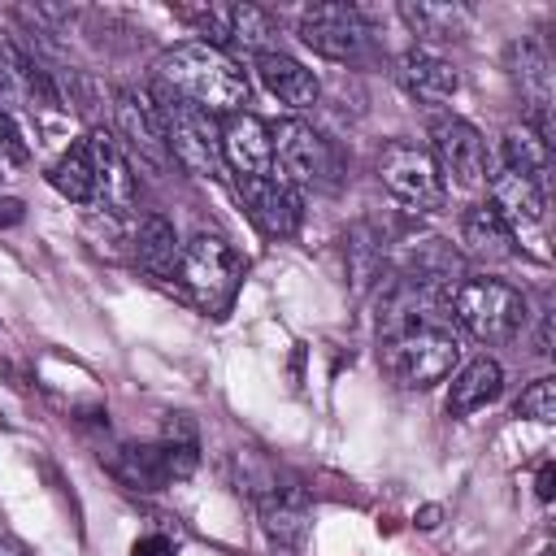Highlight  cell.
<instances>
[{"label":"cell","mask_w":556,"mask_h":556,"mask_svg":"<svg viewBox=\"0 0 556 556\" xmlns=\"http://www.w3.org/2000/svg\"><path fill=\"white\" fill-rule=\"evenodd\" d=\"M443 300L417 291L404 282L400 300L387 313V339H382V365L400 387H434L452 374L460 356V339L452 317L439 308Z\"/></svg>","instance_id":"6da1fadb"},{"label":"cell","mask_w":556,"mask_h":556,"mask_svg":"<svg viewBox=\"0 0 556 556\" xmlns=\"http://www.w3.org/2000/svg\"><path fill=\"white\" fill-rule=\"evenodd\" d=\"M161 87L213 117H235L248 104V74L213 43H178L156 61Z\"/></svg>","instance_id":"7a4b0ae2"},{"label":"cell","mask_w":556,"mask_h":556,"mask_svg":"<svg viewBox=\"0 0 556 556\" xmlns=\"http://www.w3.org/2000/svg\"><path fill=\"white\" fill-rule=\"evenodd\" d=\"M152 104H156L169 156L195 178H222L226 161H222V126H217V117L195 109V104H187V100H178V96H169L165 87H161V96Z\"/></svg>","instance_id":"3957f363"},{"label":"cell","mask_w":556,"mask_h":556,"mask_svg":"<svg viewBox=\"0 0 556 556\" xmlns=\"http://www.w3.org/2000/svg\"><path fill=\"white\" fill-rule=\"evenodd\" d=\"M452 321L482 343H508L526 326V295L500 278H460L452 291Z\"/></svg>","instance_id":"277c9868"},{"label":"cell","mask_w":556,"mask_h":556,"mask_svg":"<svg viewBox=\"0 0 556 556\" xmlns=\"http://www.w3.org/2000/svg\"><path fill=\"white\" fill-rule=\"evenodd\" d=\"M378 178H382V187H387L400 204H408V208H417V213L443 208V195H447V191H443V174H439V165L430 161V152L417 148V143H404V139L387 143L382 156H378Z\"/></svg>","instance_id":"5b68a950"},{"label":"cell","mask_w":556,"mask_h":556,"mask_svg":"<svg viewBox=\"0 0 556 556\" xmlns=\"http://www.w3.org/2000/svg\"><path fill=\"white\" fill-rule=\"evenodd\" d=\"M178 278L191 287V295L208 308H222L235 287H239V256L226 239L217 235H195L191 243H182V261H178Z\"/></svg>","instance_id":"8992f818"},{"label":"cell","mask_w":556,"mask_h":556,"mask_svg":"<svg viewBox=\"0 0 556 556\" xmlns=\"http://www.w3.org/2000/svg\"><path fill=\"white\" fill-rule=\"evenodd\" d=\"M269 143H274V169H282L278 178L287 187H313V182H326L334 174L330 143L300 117L269 126Z\"/></svg>","instance_id":"52a82bcc"},{"label":"cell","mask_w":556,"mask_h":556,"mask_svg":"<svg viewBox=\"0 0 556 556\" xmlns=\"http://www.w3.org/2000/svg\"><path fill=\"white\" fill-rule=\"evenodd\" d=\"M300 39L326 61H361L369 52V26L352 4H313L300 13Z\"/></svg>","instance_id":"ba28073f"},{"label":"cell","mask_w":556,"mask_h":556,"mask_svg":"<svg viewBox=\"0 0 556 556\" xmlns=\"http://www.w3.org/2000/svg\"><path fill=\"white\" fill-rule=\"evenodd\" d=\"M430 161L456 187H482L486 182V143L465 117H439L430 126Z\"/></svg>","instance_id":"9c48e42d"},{"label":"cell","mask_w":556,"mask_h":556,"mask_svg":"<svg viewBox=\"0 0 556 556\" xmlns=\"http://www.w3.org/2000/svg\"><path fill=\"white\" fill-rule=\"evenodd\" d=\"M256 513H261V530H265V543L274 556H300L304 552L313 508H308V495L300 486H269L256 500Z\"/></svg>","instance_id":"30bf717a"},{"label":"cell","mask_w":556,"mask_h":556,"mask_svg":"<svg viewBox=\"0 0 556 556\" xmlns=\"http://www.w3.org/2000/svg\"><path fill=\"white\" fill-rule=\"evenodd\" d=\"M113 117H117V130L126 139V148L152 165V169H165L174 156H169V143H165V130H161V117H156V104L139 91H117V104H113Z\"/></svg>","instance_id":"8fae6325"},{"label":"cell","mask_w":556,"mask_h":556,"mask_svg":"<svg viewBox=\"0 0 556 556\" xmlns=\"http://www.w3.org/2000/svg\"><path fill=\"white\" fill-rule=\"evenodd\" d=\"M222 161L239 178H269L274 174V143L269 126L256 113H235L222 126Z\"/></svg>","instance_id":"7c38bea8"},{"label":"cell","mask_w":556,"mask_h":556,"mask_svg":"<svg viewBox=\"0 0 556 556\" xmlns=\"http://www.w3.org/2000/svg\"><path fill=\"white\" fill-rule=\"evenodd\" d=\"M83 143H87V152H91V174H96L91 204L104 208V213H113V217H126V213L135 208V174H130L126 156L109 143L104 130L87 135Z\"/></svg>","instance_id":"4fadbf2b"},{"label":"cell","mask_w":556,"mask_h":556,"mask_svg":"<svg viewBox=\"0 0 556 556\" xmlns=\"http://www.w3.org/2000/svg\"><path fill=\"white\" fill-rule=\"evenodd\" d=\"M243 204L252 213V222L261 226V235L269 239H291L300 230V195L295 187H287L282 178H239Z\"/></svg>","instance_id":"5bb4252c"},{"label":"cell","mask_w":556,"mask_h":556,"mask_svg":"<svg viewBox=\"0 0 556 556\" xmlns=\"http://www.w3.org/2000/svg\"><path fill=\"white\" fill-rule=\"evenodd\" d=\"M513 83L521 91V104H526V126H534L539 135L552 130V117H547V104H552V65L543 56L539 43H513Z\"/></svg>","instance_id":"9a60e30c"},{"label":"cell","mask_w":556,"mask_h":556,"mask_svg":"<svg viewBox=\"0 0 556 556\" xmlns=\"http://www.w3.org/2000/svg\"><path fill=\"white\" fill-rule=\"evenodd\" d=\"M395 78H400V87H404L413 100H421V104H443V100H452L456 87H460L456 70H452L443 56L426 52V48H408V52L395 61Z\"/></svg>","instance_id":"2e32d148"},{"label":"cell","mask_w":556,"mask_h":556,"mask_svg":"<svg viewBox=\"0 0 556 556\" xmlns=\"http://www.w3.org/2000/svg\"><path fill=\"white\" fill-rule=\"evenodd\" d=\"M486 204L517 235L521 226H539L543 222V182H534V178H526V174L504 165L500 174H491V200Z\"/></svg>","instance_id":"e0dca14e"},{"label":"cell","mask_w":556,"mask_h":556,"mask_svg":"<svg viewBox=\"0 0 556 556\" xmlns=\"http://www.w3.org/2000/svg\"><path fill=\"white\" fill-rule=\"evenodd\" d=\"M256 74H261V83L269 87V96H278L282 104H291V109H308V104H317V78H313V70H304L295 56H287L282 48H274V52H261L256 56Z\"/></svg>","instance_id":"ac0fdd59"},{"label":"cell","mask_w":556,"mask_h":556,"mask_svg":"<svg viewBox=\"0 0 556 556\" xmlns=\"http://www.w3.org/2000/svg\"><path fill=\"white\" fill-rule=\"evenodd\" d=\"M130 252H135V265L148 269L152 278H174L178 274V261H182V243H178L174 226L165 217H156V213L139 217Z\"/></svg>","instance_id":"d6986e66"},{"label":"cell","mask_w":556,"mask_h":556,"mask_svg":"<svg viewBox=\"0 0 556 556\" xmlns=\"http://www.w3.org/2000/svg\"><path fill=\"white\" fill-rule=\"evenodd\" d=\"M500 387H504V369L491 356H478V361H469L452 378V387H447V413L452 417H469V413L486 408L500 395Z\"/></svg>","instance_id":"ffe728a7"},{"label":"cell","mask_w":556,"mask_h":556,"mask_svg":"<svg viewBox=\"0 0 556 556\" xmlns=\"http://www.w3.org/2000/svg\"><path fill=\"white\" fill-rule=\"evenodd\" d=\"M513 230L504 226V217L491 208V204H473L465 217H460V243L469 256L478 261H504L513 252Z\"/></svg>","instance_id":"44dd1931"},{"label":"cell","mask_w":556,"mask_h":556,"mask_svg":"<svg viewBox=\"0 0 556 556\" xmlns=\"http://www.w3.org/2000/svg\"><path fill=\"white\" fill-rule=\"evenodd\" d=\"M0 113L13 117L17 126L26 117H35V96H30V61L9 43L0 39Z\"/></svg>","instance_id":"7402d4cb"},{"label":"cell","mask_w":556,"mask_h":556,"mask_svg":"<svg viewBox=\"0 0 556 556\" xmlns=\"http://www.w3.org/2000/svg\"><path fill=\"white\" fill-rule=\"evenodd\" d=\"M400 17L408 22L413 35L434 39V43L460 39L465 26H469V13L460 4H400Z\"/></svg>","instance_id":"603a6c76"},{"label":"cell","mask_w":556,"mask_h":556,"mask_svg":"<svg viewBox=\"0 0 556 556\" xmlns=\"http://www.w3.org/2000/svg\"><path fill=\"white\" fill-rule=\"evenodd\" d=\"M48 182H52L65 200H74V204H91L96 174H91V152H87V143H78V148H70V152H61V156H56V165L48 169Z\"/></svg>","instance_id":"cb8c5ba5"},{"label":"cell","mask_w":556,"mask_h":556,"mask_svg":"<svg viewBox=\"0 0 556 556\" xmlns=\"http://www.w3.org/2000/svg\"><path fill=\"white\" fill-rule=\"evenodd\" d=\"M504 165L526 174V178H534V182H543V174H547V135H539L526 122L513 126L504 135Z\"/></svg>","instance_id":"d4e9b609"},{"label":"cell","mask_w":556,"mask_h":556,"mask_svg":"<svg viewBox=\"0 0 556 556\" xmlns=\"http://www.w3.org/2000/svg\"><path fill=\"white\" fill-rule=\"evenodd\" d=\"M117 478L135 491H156L169 482V469H165V456H161V443L156 447H122L117 456Z\"/></svg>","instance_id":"484cf974"},{"label":"cell","mask_w":556,"mask_h":556,"mask_svg":"<svg viewBox=\"0 0 556 556\" xmlns=\"http://www.w3.org/2000/svg\"><path fill=\"white\" fill-rule=\"evenodd\" d=\"M517 413L530 417V421H543V426L556 421V378H534V382L521 391Z\"/></svg>","instance_id":"4316f807"},{"label":"cell","mask_w":556,"mask_h":556,"mask_svg":"<svg viewBox=\"0 0 556 556\" xmlns=\"http://www.w3.org/2000/svg\"><path fill=\"white\" fill-rule=\"evenodd\" d=\"M348 252H352V282H356V287H365V282L374 278V269H378V248L369 243V230H365V226H356V230H352Z\"/></svg>","instance_id":"83f0119b"},{"label":"cell","mask_w":556,"mask_h":556,"mask_svg":"<svg viewBox=\"0 0 556 556\" xmlns=\"http://www.w3.org/2000/svg\"><path fill=\"white\" fill-rule=\"evenodd\" d=\"M178 547L165 539V534H143V539H135V547H130V556H174Z\"/></svg>","instance_id":"f1b7e54d"},{"label":"cell","mask_w":556,"mask_h":556,"mask_svg":"<svg viewBox=\"0 0 556 556\" xmlns=\"http://www.w3.org/2000/svg\"><path fill=\"white\" fill-rule=\"evenodd\" d=\"M552 478H556V473H552V465H543V469H539V482H534L539 500H552Z\"/></svg>","instance_id":"f546056e"},{"label":"cell","mask_w":556,"mask_h":556,"mask_svg":"<svg viewBox=\"0 0 556 556\" xmlns=\"http://www.w3.org/2000/svg\"><path fill=\"white\" fill-rule=\"evenodd\" d=\"M0 556H22V547H17V543H9V539H0Z\"/></svg>","instance_id":"4dcf8cb0"},{"label":"cell","mask_w":556,"mask_h":556,"mask_svg":"<svg viewBox=\"0 0 556 556\" xmlns=\"http://www.w3.org/2000/svg\"><path fill=\"white\" fill-rule=\"evenodd\" d=\"M0 178H4V165H0Z\"/></svg>","instance_id":"1f68e13d"}]
</instances>
